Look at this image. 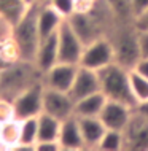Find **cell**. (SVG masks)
Returning <instances> with one entry per match:
<instances>
[{"mask_svg":"<svg viewBox=\"0 0 148 151\" xmlns=\"http://www.w3.org/2000/svg\"><path fill=\"white\" fill-rule=\"evenodd\" d=\"M42 75L43 73L34 62L22 59L16 60L0 70V97L13 102L14 97H18L22 91L42 81Z\"/></svg>","mask_w":148,"mask_h":151,"instance_id":"6da1fadb","label":"cell"},{"mask_svg":"<svg viewBox=\"0 0 148 151\" xmlns=\"http://www.w3.org/2000/svg\"><path fill=\"white\" fill-rule=\"evenodd\" d=\"M37 16H38V2L32 3L26 14L19 19V22L11 27V40L18 50L19 59L29 62H34L37 50L42 42Z\"/></svg>","mask_w":148,"mask_h":151,"instance_id":"7a4b0ae2","label":"cell"},{"mask_svg":"<svg viewBox=\"0 0 148 151\" xmlns=\"http://www.w3.org/2000/svg\"><path fill=\"white\" fill-rule=\"evenodd\" d=\"M100 91L108 100H116L135 108V102L132 91H131V81H129V70L121 67L120 64L113 62L107 67L97 70Z\"/></svg>","mask_w":148,"mask_h":151,"instance_id":"3957f363","label":"cell"},{"mask_svg":"<svg viewBox=\"0 0 148 151\" xmlns=\"http://www.w3.org/2000/svg\"><path fill=\"white\" fill-rule=\"evenodd\" d=\"M113 45L115 51V62L120 64L121 67L131 68L140 58L137 45V29L132 22H115L113 29L107 35Z\"/></svg>","mask_w":148,"mask_h":151,"instance_id":"277c9868","label":"cell"},{"mask_svg":"<svg viewBox=\"0 0 148 151\" xmlns=\"http://www.w3.org/2000/svg\"><path fill=\"white\" fill-rule=\"evenodd\" d=\"M115 62V51L113 45L108 37H99L91 43L84 45L83 54L80 59V65L91 70H100L107 65Z\"/></svg>","mask_w":148,"mask_h":151,"instance_id":"5b68a950","label":"cell"},{"mask_svg":"<svg viewBox=\"0 0 148 151\" xmlns=\"http://www.w3.org/2000/svg\"><path fill=\"white\" fill-rule=\"evenodd\" d=\"M83 48L84 43L72 29L70 22L64 19V22L61 24L59 30H57V59H59V62L80 65Z\"/></svg>","mask_w":148,"mask_h":151,"instance_id":"8992f818","label":"cell"},{"mask_svg":"<svg viewBox=\"0 0 148 151\" xmlns=\"http://www.w3.org/2000/svg\"><path fill=\"white\" fill-rule=\"evenodd\" d=\"M43 91L45 86L42 81L32 84L26 91H22L18 97L13 99V110L16 119L38 116L43 111Z\"/></svg>","mask_w":148,"mask_h":151,"instance_id":"52a82bcc","label":"cell"},{"mask_svg":"<svg viewBox=\"0 0 148 151\" xmlns=\"http://www.w3.org/2000/svg\"><path fill=\"white\" fill-rule=\"evenodd\" d=\"M126 148L131 151H148V118L134 110L127 126L123 130Z\"/></svg>","mask_w":148,"mask_h":151,"instance_id":"ba28073f","label":"cell"},{"mask_svg":"<svg viewBox=\"0 0 148 151\" xmlns=\"http://www.w3.org/2000/svg\"><path fill=\"white\" fill-rule=\"evenodd\" d=\"M77 70H78L77 64L57 62L42 75V83L45 88L69 92L73 84V80H75Z\"/></svg>","mask_w":148,"mask_h":151,"instance_id":"9c48e42d","label":"cell"},{"mask_svg":"<svg viewBox=\"0 0 148 151\" xmlns=\"http://www.w3.org/2000/svg\"><path fill=\"white\" fill-rule=\"evenodd\" d=\"M67 21L70 22L72 29L84 45L91 43L99 37H107L104 27L94 18L91 11H75L70 18H67Z\"/></svg>","mask_w":148,"mask_h":151,"instance_id":"30bf717a","label":"cell"},{"mask_svg":"<svg viewBox=\"0 0 148 151\" xmlns=\"http://www.w3.org/2000/svg\"><path fill=\"white\" fill-rule=\"evenodd\" d=\"M75 108V100L69 92L56 91V89L45 88L43 91V113L57 118V119H65V118L73 115Z\"/></svg>","mask_w":148,"mask_h":151,"instance_id":"8fae6325","label":"cell"},{"mask_svg":"<svg viewBox=\"0 0 148 151\" xmlns=\"http://www.w3.org/2000/svg\"><path fill=\"white\" fill-rule=\"evenodd\" d=\"M132 107L123 104V102H116V100H108L107 99L104 108H102L100 115V121L104 122V126L110 130H124L127 126L131 116L134 113Z\"/></svg>","mask_w":148,"mask_h":151,"instance_id":"7c38bea8","label":"cell"},{"mask_svg":"<svg viewBox=\"0 0 148 151\" xmlns=\"http://www.w3.org/2000/svg\"><path fill=\"white\" fill-rule=\"evenodd\" d=\"M57 142L61 145V150H65V151L84 150V142H83V137H81L80 121H78V118L75 115L62 119Z\"/></svg>","mask_w":148,"mask_h":151,"instance_id":"4fadbf2b","label":"cell"},{"mask_svg":"<svg viewBox=\"0 0 148 151\" xmlns=\"http://www.w3.org/2000/svg\"><path fill=\"white\" fill-rule=\"evenodd\" d=\"M97 91H100V83H99L97 72L78 65L75 80H73V84H72L70 91H69L72 99L78 100L81 97H86V96H89L92 92H97Z\"/></svg>","mask_w":148,"mask_h":151,"instance_id":"5bb4252c","label":"cell"},{"mask_svg":"<svg viewBox=\"0 0 148 151\" xmlns=\"http://www.w3.org/2000/svg\"><path fill=\"white\" fill-rule=\"evenodd\" d=\"M64 16H61L56 11V8L51 5L49 2L45 3H38V16H37V22H38V32L40 37L46 38L57 34L61 24L64 22Z\"/></svg>","mask_w":148,"mask_h":151,"instance_id":"9a60e30c","label":"cell"},{"mask_svg":"<svg viewBox=\"0 0 148 151\" xmlns=\"http://www.w3.org/2000/svg\"><path fill=\"white\" fill-rule=\"evenodd\" d=\"M80 121V129H81V137L84 142V150H97L100 138L104 137L107 127L104 122L100 121L99 116H84L80 118L77 116Z\"/></svg>","mask_w":148,"mask_h":151,"instance_id":"2e32d148","label":"cell"},{"mask_svg":"<svg viewBox=\"0 0 148 151\" xmlns=\"http://www.w3.org/2000/svg\"><path fill=\"white\" fill-rule=\"evenodd\" d=\"M57 62H59V59H57V34H54L40 42L34 64L37 65V68L40 72L45 73L48 68H51Z\"/></svg>","mask_w":148,"mask_h":151,"instance_id":"e0dca14e","label":"cell"},{"mask_svg":"<svg viewBox=\"0 0 148 151\" xmlns=\"http://www.w3.org/2000/svg\"><path fill=\"white\" fill-rule=\"evenodd\" d=\"M107 102V97L102 91L92 92L86 97L75 100V108H73V115L84 118V116H99Z\"/></svg>","mask_w":148,"mask_h":151,"instance_id":"ac0fdd59","label":"cell"},{"mask_svg":"<svg viewBox=\"0 0 148 151\" xmlns=\"http://www.w3.org/2000/svg\"><path fill=\"white\" fill-rule=\"evenodd\" d=\"M19 121H21L19 143L13 150L35 151V143H37V138H38V116L26 118V119H19Z\"/></svg>","mask_w":148,"mask_h":151,"instance_id":"d6986e66","label":"cell"},{"mask_svg":"<svg viewBox=\"0 0 148 151\" xmlns=\"http://www.w3.org/2000/svg\"><path fill=\"white\" fill-rule=\"evenodd\" d=\"M32 3L27 0H0V19H3L10 27H13L26 14Z\"/></svg>","mask_w":148,"mask_h":151,"instance_id":"ffe728a7","label":"cell"},{"mask_svg":"<svg viewBox=\"0 0 148 151\" xmlns=\"http://www.w3.org/2000/svg\"><path fill=\"white\" fill-rule=\"evenodd\" d=\"M61 119L48 115V113H40L38 115V142H57L61 130ZM35 143V145H37Z\"/></svg>","mask_w":148,"mask_h":151,"instance_id":"44dd1931","label":"cell"},{"mask_svg":"<svg viewBox=\"0 0 148 151\" xmlns=\"http://www.w3.org/2000/svg\"><path fill=\"white\" fill-rule=\"evenodd\" d=\"M19 130H21V121L10 119L0 124V145L2 150H13L19 143Z\"/></svg>","mask_w":148,"mask_h":151,"instance_id":"7402d4cb","label":"cell"},{"mask_svg":"<svg viewBox=\"0 0 148 151\" xmlns=\"http://www.w3.org/2000/svg\"><path fill=\"white\" fill-rule=\"evenodd\" d=\"M126 148L124 142V134L123 130H110L107 129L104 137L100 138L97 150L99 151H121Z\"/></svg>","mask_w":148,"mask_h":151,"instance_id":"603a6c76","label":"cell"},{"mask_svg":"<svg viewBox=\"0 0 148 151\" xmlns=\"http://www.w3.org/2000/svg\"><path fill=\"white\" fill-rule=\"evenodd\" d=\"M129 81H131V91H132V96L135 102H137V105L147 102L148 100V78L129 70Z\"/></svg>","mask_w":148,"mask_h":151,"instance_id":"cb8c5ba5","label":"cell"},{"mask_svg":"<svg viewBox=\"0 0 148 151\" xmlns=\"http://www.w3.org/2000/svg\"><path fill=\"white\" fill-rule=\"evenodd\" d=\"M53 6L56 8V11L61 16H64L65 19L77 11V0H49Z\"/></svg>","mask_w":148,"mask_h":151,"instance_id":"d4e9b609","label":"cell"},{"mask_svg":"<svg viewBox=\"0 0 148 151\" xmlns=\"http://www.w3.org/2000/svg\"><path fill=\"white\" fill-rule=\"evenodd\" d=\"M14 119V110H13V102L0 97V124Z\"/></svg>","mask_w":148,"mask_h":151,"instance_id":"484cf974","label":"cell"},{"mask_svg":"<svg viewBox=\"0 0 148 151\" xmlns=\"http://www.w3.org/2000/svg\"><path fill=\"white\" fill-rule=\"evenodd\" d=\"M134 27L137 32H148V8L134 16Z\"/></svg>","mask_w":148,"mask_h":151,"instance_id":"4316f807","label":"cell"},{"mask_svg":"<svg viewBox=\"0 0 148 151\" xmlns=\"http://www.w3.org/2000/svg\"><path fill=\"white\" fill-rule=\"evenodd\" d=\"M137 45L140 58H148V32H137Z\"/></svg>","mask_w":148,"mask_h":151,"instance_id":"83f0119b","label":"cell"},{"mask_svg":"<svg viewBox=\"0 0 148 151\" xmlns=\"http://www.w3.org/2000/svg\"><path fill=\"white\" fill-rule=\"evenodd\" d=\"M131 72L148 78V58H139V60L134 64V67L131 68Z\"/></svg>","mask_w":148,"mask_h":151,"instance_id":"f1b7e54d","label":"cell"},{"mask_svg":"<svg viewBox=\"0 0 148 151\" xmlns=\"http://www.w3.org/2000/svg\"><path fill=\"white\" fill-rule=\"evenodd\" d=\"M35 151H61V145L59 142H38Z\"/></svg>","mask_w":148,"mask_h":151,"instance_id":"f546056e","label":"cell"},{"mask_svg":"<svg viewBox=\"0 0 148 151\" xmlns=\"http://www.w3.org/2000/svg\"><path fill=\"white\" fill-rule=\"evenodd\" d=\"M131 3H132V11H134V16L142 13L143 10H147L148 8V0H131Z\"/></svg>","mask_w":148,"mask_h":151,"instance_id":"4dcf8cb0","label":"cell"},{"mask_svg":"<svg viewBox=\"0 0 148 151\" xmlns=\"http://www.w3.org/2000/svg\"><path fill=\"white\" fill-rule=\"evenodd\" d=\"M10 35H11V27L8 26L3 19H0V43H2L3 40H6Z\"/></svg>","mask_w":148,"mask_h":151,"instance_id":"1f68e13d","label":"cell"},{"mask_svg":"<svg viewBox=\"0 0 148 151\" xmlns=\"http://www.w3.org/2000/svg\"><path fill=\"white\" fill-rule=\"evenodd\" d=\"M135 110H137L139 113H142L145 118H148V100L143 102V104H139L137 107H135Z\"/></svg>","mask_w":148,"mask_h":151,"instance_id":"d6a6232c","label":"cell"},{"mask_svg":"<svg viewBox=\"0 0 148 151\" xmlns=\"http://www.w3.org/2000/svg\"><path fill=\"white\" fill-rule=\"evenodd\" d=\"M35 2H38V3H45V2H49V0H35Z\"/></svg>","mask_w":148,"mask_h":151,"instance_id":"836d02e7","label":"cell"},{"mask_svg":"<svg viewBox=\"0 0 148 151\" xmlns=\"http://www.w3.org/2000/svg\"><path fill=\"white\" fill-rule=\"evenodd\" d=\"M27 2H29V3H35V0H27Z\"/></svg>","mask_w":148,"mask_h":151,"instance_id":"e575fe53","label":"cell"},{"mask_svg":"<svg viewBox=\"0 0 148 151\" xmlns=\"http://www.w3.org/2000/svg\"><path fill=\"white\" fill-rule=\"evenodd\" d=\"M0 150H2V145H0Z\"/></svg>","mask_w":148,"mask_h":151,"instance_id":"d590c367","label":"cell"}]
</instances>
